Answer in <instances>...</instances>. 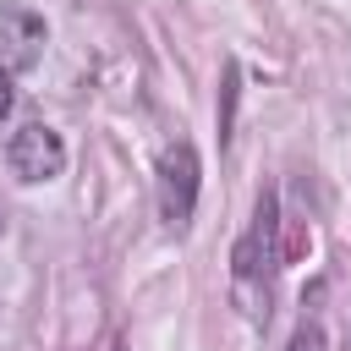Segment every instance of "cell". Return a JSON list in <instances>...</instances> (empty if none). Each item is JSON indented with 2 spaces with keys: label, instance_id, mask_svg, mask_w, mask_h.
<instances>
[{
  "label": "cell",
  "instance_id": "obj_1",
  "mask_svg": "<svg viewBox=\"0 0 351 351\" xmlns=\"http://www.w3.org/2000/svg\"><path fill=\"white\" fill-rule=\"evenodd\" d=\"M274 225H280L274 219V197H258V214H252L247 236L230 252V296L252 324H269V291H274V258H280Z\"/></svg>",
  "mask_w": 351,
  "mask_h": 351
},
{
  "label": "cell",
  "instance_id": "obj_2",
  "mask_svg": "<svg viewBox=\"0 0 351 351\" xmlns=\"http://www.w3.org/2000/svg\"><path fill=\"white\" fill-rule=\"evenodd\" d=\"M192 208H197V154L186 143H176L159 159V219L181 236L192 225Z\"/></svg>",
  "mask_w": 351,
  "mask_h": 351
},
{
  "label": "cell",
  "instance_id": "obj_3",
  "mask_svg": "<svg viewBox=\"0 0 351 351\" xmlns=\"http://www.w3.org/2000/svg\"><path fill=\"white\" fill-rule=\"evenodd\" d=\"M5 159H11V176H16V181H55V176L66 170V143H60V132H49L44 121H27V126L11 132Z\"/></svg>",
  "mask_w": 351,
  "mask_h": 351
},
{
  "label": "cell",
  "instance_id": "obj_4",
  "mask_svg": "<svg viewBox=\"0 0 351 351\" xmlns=\"http://www.w3.org/2000/svg\"><path fill=\"white\" fill-rule=\"evenodd\" d=\"M44 44H49V27L33 5H16V0L0 5V66L5 71H27L44 55Z\"/></svg>",
  "mask_w": 351,
  "mask_h": 351
},
{
  "label": "cell",
  "instance_id": "obj_5",
  "mask_svg": "<svg viewBox=\"0 0 351 351\" xmlns=\"http://www.w3.org/2000/svg\"><path fill=\"white\" fill-rule=\"evenodd\" d=\"M291 351H324V329H318V324H307V318H302V329H296V335H291Z\"/></svg>",
  "mask_w": 351,
  "mask_h": 351
},
{
  "label": "cell",
  "instance_id": "obj_6",
  "mask_svg": "<svg viewBox=\"0 0 351 351\" xmlns=\"http://www.w3.org/2000/svg\"><path fill=\"white\" fill-rule=\"evenodd\" d=\"M11 115V77H5V66H0V121Z\"/></svg>",
  "mask_w": 351,
  "mask_h": 351
},
{
  "label": "cell",
  "instance_id": "obj_7",
  "mask_svg": "<svg viewBox=\"0 0 351 351\" xmlns=\"http://www.w3.org/2000/svg\"><path fill=\"white\" fill-rule=\"evenodd\" d=\"M0 225H5V214H0Z\"/></svg>",
  "mask_w": 351,
  "mask_h": 351
}]
</instances>
